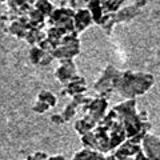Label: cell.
<instances>
[{
    "instance_id": "obj_1",
    "label": "cell",
    "mask_w": 160,
    "mask_h": 160,
    "mask_svg": "<svg viewBox=\"0 0 160 160\" xmlns=\"http://www.w3.org/2000/svg\"><path fill=\"white\" fill-rule=\"evenodd\" d=\"M155 78L149 73L143 72H133L131 69L124 71L122 73V78L119 80L116 91L122 95L123 98L133 99L135 96L146 93L149 88L153 86Z\"/></svg>"
},
{
    "instance_id": "obj_2",
    "label": "cell",
    "mask_w": 160,
    "mask_h": 160,
    "mask_svg": "<svg viewBox=\"0 0 160 160\" xmlns=\"http://www.w3.org/2000/svg\"><path fill=\"white\" fill-rule=\"evenodd\" d=\"M122 73L123 72L118 71L113 66L108 64L106 67V69L103 71L100 79L95 83V91L100 95V98L108 99L111 96L112 92L118 88V84H119L120 78H122Z\"/></svg>"
},
{
    "instance_id": "obj_3",
    "label": "cell",
    "mask_w": 160,
    "mask_h": 160,
    "mask_svg": "<svg viewBox=\"0 0 160 160\" xmlns=\"http://www.w3.org/2000/svg\"><path fill=\"white\" fill-rule=\"evenodd\" d=\"M75 13L76 11L71 8H66V7H59L52 12V15L47 19V27H59L68 31L69 33L76 32L75 28Z\"/></svg>"
},
{
    "instance_id": "obj_4",
    "label": "cell",
    "mask_w": 160,
    "mask_h": 160,
    "mask_svg": "<svg viewBox=\"0 0 160 160\" xmlns=\"http://www.w3.org/2000/svg\"><path fill=\"white\" fill-rule=\"evenodd\" d=\"M59 63L60 66L55 71V76H56L59 82H62L63 84H67L75 76H78L76 66H75V62L72 59H63V60H59Z\"/></svg>"
},
{
    "instance_id": "obj_5",
    "label": "cell",
    "mask_w": 160,
    "mask_h": 160,
    "mask_svg": "<svg viewBox=\"0 0 160 160\" xmlns=\"http://www.w3.org/2000/svg\"><path fill=\"white\" fill-rule=\"evenodd\" d=\"M80 53V40L73 42L67 46H60L52 52V56L55 59L63 60V59H73Z\"/></svg>"
},
{
    "instance_id": "obj_6",
    "label": "cell",
    "mask_w": 160,
    "mask_h": 160,
    "mask_svg": "<svg viewBox=\"0 0 160 160\" xmlns=\"http://www.w3.org/2000/svg\"><path fill=\"white\" fill-rule=\"evenodd\" d=\"M53 59L55 58L51 53L46 52L39 46H33L29 49V60H31V63L35 64V66H43V67L49 66Z\"/></svg>"
},
{
    "instance_id": "obj_7",
    "label": "cell",
    "mask_w": 160,
    "mask_h": 160,
    "mask_svg": "<svg viewBox=\"0 0 160 160\" xmlns=\"http://www.w3.org/2000/svg\"><path fill=\"white\" fill-rule=\"evenodd\" d=\"M87 91V84L86 79L82 76H75L71 82L66 84V87L63 88L62 95H69V96H76V95H82Z\"/></svg>"
},
{
    "instance_id": "obj_8",
    "label": "cell",
    "mask_w": 160,
    "mask_h": 160,
    "mask_svg": "<svg viewBox=\"0 0 160 160\" xmlns=\"http://www.w3.org/2000/svg\"><path fill=\"white\" fill-rule=\"evenodd\" d=\"M73 22H75V28H76V32H83L91 26V23H93V19H92V15L89 12L88 8H83V9H79L75 13V18H73Z\"/></svg>"
},
{
    "instance_id": "obj_9",
    "label": "cell",
    "mask_w": 160,
    "mask_h": 160,
    "mask_svg": "<svg viewBox=\"0 0 160 160\" xmlns=\"http://www.w3.org/2000/svg\"><path fill=\"white\" fill-rule=\"evenodd\" d=\"M140 12H142V8H139L135 3L132 4V6H126V7H123L122 9H119V11L116 12V22L118 23L128 22V20L136 18Z\"/></svg>"
},
{
    "instance_id": "obj_10",
    "label": "cell",
    "mask_w": 160,
    "mask_h": 160,
    "mask_svg": "<svg viewBox=\"0 0 160 160\" xmlns=\"http://www.w3.org/2000/svg\"><path fill=\"white\" fill-rule=\"evenodd\" d=\"M87 8L89 9V12H91V15H92L93 23H96L98 26H100V23H102V19L104 16L102 2H100V0H88Z\"/></svg>"
},
{
    "instance_id": "obj_11",
    "label": "cell",
    "mask_w": 160,
    "mask_h": 160,
    "mask_svg": "<svg viewBox=\"0 0 160 160\" xmlns=\"http://www.w3.org/2000/svg\"><path fill=\"white\" fill-rule=\"evenodd\" d=\"M95 126H96V122H95V120L88 115V116L78 120L76 124H75V129H76L79 133L86 135V133H88L89 131H91Z\"/></svg>"
},
{
    "instance_id": "obj_12",
    "label": "cell",
    "mask_w": 160,
    "mask_h": 160,
    "mask_svg": "<svg viewBox=\"0 0 160 160\" xmlns=\"http://www.w3.org/2000/svg\"><path fill=\"white\" fill-rule=\"evenodd\" d=\"M46 39H47V32L42 31V29H36V28L29 29L27 36H26L27 43H29L32 47L33 46H39V44L42 43L43 40H46Z\"/></svg>"
},
{
    "instance_id": "obj_13",
    "label": "cell",
    "mask_w": 160,
    "mask_h": 160,
    "mask_svg": "<svg viewBox=\"0 0 160 160\" xmlns=\"http://www.w3.org/2000/svg\"><path fill=\"white\" fill-rule=\"evenodd\" d=\"M116 13L115 12H109V13H106L102 19V23H100V27L103 28V31L106 32L107 35H111L112 33V28L113 26L116 24Z\"/></svg>"
},
{
    "instance_id": "obj_14",
    "label": "cell",
    "mask_w": 160,
    "mask_h": 160,
    "mask_svg": "<svg viewBox=\"0 0 160 160\" xmlns=\"http://www.w3.org/2000/svg\"><path fill=\"white\" fill-rule=\"evenodd\" d=\"M28 31L29 29L26 26H23L20 22H18V20L12 22L11 24H9V27H8V32L15 35V36L19 38V39H26Z\"/></svg>"
},
{
    "instance_id": "obj_15",
    "label": "cell",
    "mask_w": 160,
    "mask_h": 160,
    "mask_svg": "<svg viewBox=\"0 0 160 160\" xmlns=\"http://www.w3.org/2000/svg\"><path fill=\"white\" fill-rule=\"evenodd\" d=\"M35 8H36L38 11H40L44 16H47V18L51 16L52 12L56 9L49 0H36V3H35Z\"/></svg>"
},
{
    "instance_id": "obj_16",
    "label": "cell",
    "mask_w": 160,
    "mask_h": 160,
    "mask_svg": "<svg viewBox=\"0 0 160 160\" xmlns=\"http://www.w3.org/2000/svg\"><path fill=\"white\" fill-rule=\"evenodd\" d=\"M62 7L79 11L87 7V0H62Z\"/></svg>"
},
{
    "instance_id": "obj_17",
    "label": "cell",
    "mask_w": 160,
    "mask_h": 160,
    "mask_svg": "<svg viewBox=\"0 0 160 160\" xmlns=\"http://www.w3.org/2000/svg\"><path fill=\"white\" fill-rule=\"evenodd\" d=\"M38 100H42V102L47 103L49 107H53L56 106V96L51 92V91H42L38 95Z\"/></svg>"
},
{
    "instance_id": "obj_18",
    "label": "cell",
    "mask_w": 160,
    "mask_h": 160,
    "mask_svg": "<svg viewBox=\"0 0 160 160\" xmlns=\"http://www.w3.org/2000/svg\"><path fill=\"white\" fill-rule=\"evenodd\" d=\"M78 107H79V106H78V104H75L73 102H71V103H69L68 106L66 107V109H64V112L62 113L66 122H67V120H69L71 118H73V115L76 113V109H78Z\"/></svg>"
},
{
    "instance_id": "obj_19",
    "label": "cell",
    "mask_w": 160,
    "mask_h": 160,
    "mask_svg": "<svg viewBox=\"0 0 160 160\" xmlns=\"http://www.w3.org/2000/svg\"><path fill=\"white\" fill-rule=\"evenodd\" d=\"M28 2L29 0H7V6L9 9H18Z\"/></svg>"
},
{
    "instance_id": "obj_20",
    "label": "cell",
    "mask_w": 160,
    "mask_h": 160,
    "mask_svg": "<svg viewBox=\"0 0 160 160\" xmlns=\"http://www.w3.org/2000/svg\"><path fill=\"white\" fill-rule=\"evenodd\" d=\"M39 47H40V48H42V49H44V51H46V52H48V53H51V55H52V52L55 51V49H56V48H55V46H53V44H52L51 42H49V40H48V39H46V40H43V42H42V43H40V44H39Z\"/></svg>"
},
{
    "instance_id": "obj_21",
    "label": "cell",
    "mask_w": 160,
    "mask_h": 160,
    "mask_svg": "<svg viewBox=\"0 0 160 160\" xmlns=\"http://www.w3.org/2000/svg\"><path fill=\"white\" fill-rule=\"evenodd\" d=\"M48 108H49V106H48L47 103L42 102V100H38L36 104L33 106V111L38 112V113H43V112H46Z\"/></svg>"
},
{
    "instance_id": "obj_22",
    "label": "cell",
    "mask_w": 160,
    "mask_h": 160,
    "mask_svg": "<svg viewBox=\"0 0 160 160\" xmlns=\"http://www.w3.org/2000/svg\"><path fill=\"white\" fill-rule=\"evenodd\" d=\"M51 120L53 123H56V124H62V123L66 122L64 118H63V115H53V116L51 118Z\"/></svg>"
},
{
    "instance_id": "obj_23",
    "label": "cell",
    "mask_w": 160,
    "mask_h": 160,
    "mask_svg": "<svg viewBox=\"0 0 160 160\" xmlns=\"http://www.w3.org/2000/svg\"><path fill=\"white\" fill-rule=\"evenodd\" d=\"M135 4H136V6H138L139 8H143V7L147 4V0H139V2H136Z\"/></svg>"
},
{
    "instance_id": "obj_24",
    "label": "cell",
    "mask_w": 160,
    "mask_h": 160,
    "mask_svg": "<svg viewBox=\"0 0 160 160\" xmlns=\"http://www.w3.org/2000/svg\"><path fill=\"white\" fill-rule=\"evenodd\" d=\"M100 2H102V4H103L104 7H106V6H108V4L112 2V0H100Z\"/></svg>"
},
{
    "instance_id": "obj_25",
    "label": "cell",
    "mask_w": 160,
    "mask_h": 160,
    "mask_svg": "<svg viewBox=\"0 0 160 160\" xmlns=\"http://www.w3.org/2000/svg\"><path fill=\"white\" fill-rule=\"evenodd\" d=\"M133 2H135V3H136V2H139V0H133Z\"/></svg>"
},
{
    "instance_id": "obj_26",
    "label": "cell",
    "mask_w": 160,
    "mask_h": 160,
    "mask_svg": "<svg viewBox=\"0 0 160 160\" xmlns=\"http://www.w3.org/2000/svg\"><path fill=\"white\" fill-rule=\"evenodd\" d=\"M87 3H88V0H87Z\"/></svg>"
}]
</instances>
